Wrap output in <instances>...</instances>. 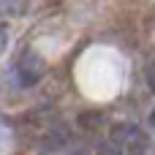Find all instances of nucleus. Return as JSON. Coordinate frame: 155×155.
I'll return each instance as SVG.
<instances>
[{"instance_id": "7ed1b4c3", "label": "nucleus", "mask_w": 155, "mask_h": 155, "mask_svg": "<svg viewBox=\"0 0 155 155\" xmlns=\"http://www.w3.org/2000/svg\"><path fill=\"white\" fill-rule=\"evenodd\" d=\"M5 46H8V27L0 22V54L5 52Z\"/></svg>"}, {"instance_id": "f257e3e1", "label": "nucleus", "mask_w": 155, "mask_h": 155, "mask_svg": "<svg viewBox=\"0 0 155 155\" xmlns=\"http://www.w3.org/2000/svg\"><path fill=\"white\" fill-rule=\"evenodd\" d=\"M14 71H16V79H19V84L30 87V84L41 82V76L46 74V60H44V57H41L35 49H25V52L16 57V65H14Z\"/></svg>"}, {"instance_id": "39448f33", "label": "nucleus", "mask_w": 155, "mask_h": 155, "mask_svg": "<svg viewBox=\"0 0 155 155\" xmlns=\"http://www.w3.org/2000/svg\"><path fill=\"white\" fill-rule=\"evenodd\" d=\"M150 128H153V131H155V109H153V112H150Z\"/></svg>"}, {"instance_id": "20e7f679", "label": "nucleus", "mask_w": 155, "mask_h": 155, "mask_svg": "<svg viewBox=\"0 0 155 155\" xmlns=\"http://www.w3.org/2000/svg\"><path fill=\"white\" fill-rule=\"evenodd\" d=\"M147 79H150V87L155 90V65H150V71H147Z\"/></svg>"}, {"instance_id": "f03ea898", "label": "nucleus", "mask_w": 155, "mask_h": 155, "mask_svg": "<svg viewBox=\"0 0 155 155\" xmlns=\"http://www.w3.org/2000/svg\"><path fill=\"white\" fill-rule=\"evenodd\" d=\"M27 3L25 0H0V16H25Z\"/></svg>"}]
</instances>
